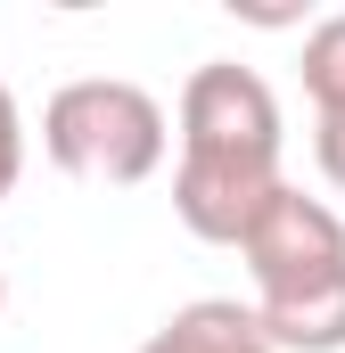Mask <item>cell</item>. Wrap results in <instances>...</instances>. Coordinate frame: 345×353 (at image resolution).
<instances>
[{
    "instance_id": "6da1fadb",
    "label": "cell",
    "mask_w": 345,
    "mask_h": 353,
    "mask_svg": "<svg viewBox=\"0 0 345 353\" xmlns=\"http://www.w3.org/2000/svg\"><path fill=\"white\" fill-rule=\"evenodd\" d=\"M279 189H288V173H279L271 83L239 58H206L181 83V165H172L181 230L206 247H247Z\"/></svg>"
},
{
    "instance_id": "7a4b0ae2",
    "label": "cell",
    "mask_w": 345,
    "mask_h": 353,
    "mask_svg": "<svg viewBox=\"0 0 345 353\" xmlns=\"http://www.w3.org/2000/svg\"><path fill=\"white\" fill-rule=\"evenodd\" d=\"M255 271V321L279 353H345V222L337 205L279 189L255 239L239 247Z\"/></svg>"
},
{
    "instance_id": "3957f363",
    "label": "cell",
    "mask_w": 345,
    "mask_h": 353,
    "mask_svg": "<svg viewBox=\"0 0 345 353\" xmlns=\"http://www.w3.org/2000/svg\"><path fill=\"white\" fill-rule=\"evenodd\" d=\"M41 148L50 165L75 181H107V189H132L165 165L172 123L157 107V90L124 83V74H83V83L50 90L41 107Z\"/></svg>"
},
{
    "instance_id": "277c9868",
    "label": "cell",
    "mask_w": 345,
    "mask_h": 353,
    "mask_svg": "<svg viewBox=\"0 0 345 353\" xmlns=\"http://www.w3.org/2000/svg\"><path fill=\"white\" fill-rule=\"evenodd\" d=\"M140 353H279V345L263 337L255 304H239V296H197V304H181Z\"/></svg>"
},
{
    "instance_id": "5b68a950",
    "label": "cell",
    "mask_w": 345,
    "mask_h": 353,
    "mask_svg": "<svg viewBox=\"0 0 345 353\" xmlns=\"http://www.w3.org/2000/svg\"><path fill=\"white\" fill-rule=\"evenodd\" d=\"M304 90L321 115H345V17H321L304 33Z\"/></svg>"
},
{
    "instance_id": "8992f818",
    "label": "cell",
    "mask_w": 345,
    "mask_h": 353,
    "mask_svg": "<svg viewBox=\"0 0 345 353\" xmlns=\"http://www.w3.org/2000/svg\"><path fill=\"white\" fill-rule=\"evenodd\" d=\"M25 181V115H17V90L0 83V197Z\"/></svg>"
},
{
    "instance_id": "52a82bcc",
    "label": "cell",
    "mask_w": 345,
    "mask_h": 353,
    "mask_svg": "<svg viewBox=\"0 0 345 353\" xmlns=\"http://www.w3.org/2000/svg\"><path fill=\"white\" fill-rule=\"evenodd\" d=\"M313 157H321L329 189L345 197V115H321V132H313Z\"/></svg>"
},
{
    "instance_id": "ba28073f",
    "label": "cell",
    "mask_w": 345,
    "mask_h": 353,
    "mask_svg": "<svg viewBox=\"0 0 345 353\" xmlns=\"http://www.w3.org/2000/svg\"><path fill=\"white\" fill-rule=\"evenodd\" d=\"M0 312H8V279H0Z\"/></svg>"
}]
</instances>
